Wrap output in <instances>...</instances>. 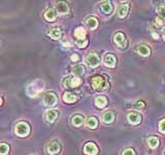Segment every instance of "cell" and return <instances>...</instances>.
<instances>
[{"label": "cell", "mask_w": 165, "mask_h": 155, "mask_svg": "<svg viewBox=\"0 0 165 155\" xmlns=\"http://www.w3.org/2000/svg\"><path fill=\"white\" fill-rule=\"evenodd\" d=\"M42 89H43V83L41 82L39 80H37L27 87V94L29 96H31V97H34V96H37V94Z\"/></svg>", "instance_id": "obj_2"}, {"label": "cell", "mask_w": 165, "mask_h": 155, "mask_svg": "<svg viewBox=\"0 0 165 155\" xmlns=\"http://www.w3.org/2000/svg\"><path fill=\"white\" fill-rule=\"evenodd\" d=\"M84 117L80 114H77V115H73L72 118H71V123H72L73 126L75 127H81L82 124H84Z\"/></svg>", "instance_id": "obj_15"}, {"label": "cell", "mask_w": 165, "mask_h": 155, "mask_svg": "<svg viewBox=\"0 0 165 155\" xmlns=\"http://www.w3.org/2000/svg\"><path fill=\"white\" fill-rule=\"evenodd\" d=\"M157 13H159V16H162L165 13V5L163 4H160L159 6L157 7Z\"/></svg>", "instance_id": "obj_35"}, {"label": "cell", "mask_w": 165, "mask_h": 155, "mask_svg": "<svg viewBox=\"0 0 165 155\" xmlns=\"http://www.w3.org/2000/svg\"><path fill=\"white\" fill-rule=\"evenodd\" d=\"M122 155H135V151L131 148H128V149L124 150Z\"/></svg>", "instance_id": "obj_34"}, {"label": "cell", "mask_w": 165, "mask_h": 155, "mask_svg": "<svg viewBox=\"0 0 165 155\" xmlns=\"http://www.w3.org/2000/svg\"><path fill=\"white\" fill-rule=\"evenodd\" d=\"M79 59H80V57L77 54H73V55L71 56V60H72V61L77 62V61H79Z\"/></svg>", "instance_id": "obj_36"}, {"label": "cell", "mask_w": 165, "mask_h": 155, "mask_svg": "<svg viewBox=\"0 0 165 155\" xmlns=\"http://www.w3.org/2000/svg\"><path fill=\"white\" fill-rule=\"evenodd\" d=\"M71 76H68V77H65L62 81V85H63L64 88L68 89V88H71Z\"/></svg>", "instance_id": "obj_28"}, {"label": "cell", "mask_w": 165, "mask_h": 155, "mask_svg": "<svg viewBox=\"0 0 165 155\" xmlns=\"http://www.w3.org/2000/svg\"><path fill=\"white\" fill-rule=\"evenodd\" d=\"M159 130L162 133H165V119L161 120L159 122Z\"/></svg>", "instance_id": "obj_32"}, {"label": "cell", "mask_w": 165, "mask_h": 155, "mask_svg": "<svg viewBox=\"0 0 165 155\" xmlns=\"http://www.w3.org/2000/svg\"><path fill=\"white\" fill-rule=\"evenodd\" d=\"M87 126L90 127V128H92V129L96 128L98 126V120L96 117H94V116L89 117V118L87 119Z\"/></svg>", "instance_id": "obj_25"}, {"label": "cell", "mask_w": 165, "mask_h": 155, "mask_svg": "<svg viewBox=\"0 0 165 155\" xmlns=\"http://www.w3.org/2000/svg\"><path fill=\"white\" fill-rule=\"evenodd\" d=\"M129 10V4L128 3H125V4H121L119 6V10H118V17L120 19H123L127 16Z\"/></svg>", "instance_id": "obj_17"}, {"label": "cell", "mask_w": 165, "mask_h": 155, "mask_svg": "<svg viewBox=\"0 0 165 155\" xmlns=\"http://www.w3.org/2000/svg\"><path fill=\"white\" fill-rule=\"evenodd\" d=\"M74 36L77 40L86 39V30L82 27H77L74 30Z\"/></svg>", "instance_id": "obj_20"}, {"label": "cell", "mask_w": 165, "mask_h": 155, "mask_svg": "<svg viewBox=\"0 0 165 155\" xmlns=\"http://www.w3.org/2000/svg\"><path fill=\"white\" fill-rule=\"evenodd\" d=\"M99 7H100V10L103 13H105V15L110 13L111 10H113V5H111V3L110 1H104V2H102V3H100Z\"/></svg>", "instance_id": "obj_18"}, {"label": "cell", "mask_w": 165, "mask_h": 155, "mask_svg": "<svg viewBox=\"0 0 165 155\" xmlns=\"http://www.w3.org/2000/svg\"><path fill=\"white\" fill-rule=\"evenodd\" d=\"M42 102L46 107H55L58 102V98H57V95L54 93V92H46L44 93L43 97H42Z\"/></svg>", "instance_id": "obj_3"}, {"label": "cell", "mask_w": 165, "mask_h": 155, "mask_svg": "<svg viewBox=\"0 0 165 155\" xmlns=\"http://www.w3.org/2000/svg\"><path fill=\"white\" fill-rule=\"evenodd\" d=\"M10 153V146L5 143H0V155H7Z\"/></svg>", "instance_id": "obj_27"}, {"label": "cell", "mask_w": 165, "mask_h": 155, "mask_svg": "<svg viewBox=\"0 0 165 155\" xmlns=\"http://www.w3.org/2000/svg\"><path fill=\"white\" fill-rule=\"evenodd\" d=\"M135 51H136L140 56H144V57H147V56H149L151 54L150 48H149L147 44H138L136 47V49H135Z\"/></svg>", "instance_id": "obj_13"}, {"label": "cell", "mask_w": 165, "mask_h": 155, "mask_svg": "<svg viewBox=\"0 0 165 155\" xmlns=\"http://www.w3.org/2000/svg\"><path fill=\"white\" fill-rule=\"evenodd\" d=\"M72 71H73V73H74V75L77 76V78H79V77H82V76L85 75V73H86V69H85L84 65L77 64V65H75V66H73Z\"/></svg>", "instance_id": "obj_24"}, {"label": "cell", "mask_w": 165, "mask_h": 155, "mask_svg": "<svg viewBox=\"0 0 165 155\" xmlns=\"http://www.w3.org/2000/svg\"><path fill=\"white\" fill-rule=\"evenodd\" d=\"M56 10H57V13H60V15H66V13H69L68 3L64 1L57 2V4H56Z\"/></svg>", "instance_id": "obj_12"}, {"label": "cell", "mask_w": 165, "mask_h": 155, "mask_svg": "<svg viewBox=\"0 0 165 155\" xmlns=\"http://www.w3.org/2000/svg\"><path fill=\"white\" fill-rule=\"evenodd\" d=\"M95 105L99 109H103L106 105H108V98L105 96H97L95 98Z\"/></svg>", "instance_id": "obj_21"}, {"label": "cell", "mask_w": 165, "mask_h": 155, "mask_svg": "<svg viewBox=\"0 0 165 155\" xmlns=\"http://www.w3.org/2000/svg\"><path fill=\"white\" fill-rule=\"evenodd\" d=\"M127 119H128V121L131 124L137 125L141 122V115L139 113H137V112H131V113L128 114Z\"/></svg>", "instance_id": "obj_11"}, {"label": "cell", "mask_w": 165, "mask_h": 155, "mask_svg": "<svg viewBox=\"0 0 165 155\" xmlns=\"http://www.w3.org/2000/svg\"><path fill=\"white\" fill-rule=\"evenodd\" d=\"M82 81L80 78L77 77H72L71 78V88H75V87H79L81 85Z\"/></svg>", "instance_id": "obj_29"}, {"label": "cell", "mask_w": 165, "mask_h": 155, "mask_svg": "<svg viewBox=\"0 0 165 155\" xmlns=\"http://www.w3.org/2000/svg\"><path fill=\"white\" fill-rule=\"evenodd\" d=\"M77 96L75 94L71 93V92H66V93L63 94V100L67 103H72L74 102H77Z\"/></svg>", "instance_id": "obj_23"}, {"label": "cell", "mask_w": 165, "mask_h": 155, "mask_svg": "<svg viewBox=\"0 0 165 155\" xmlns=\"http://www.w3.org/2000/svg\"><path fill=\"white\" fill-rule=\"evenodd\" d=\"M148 145L150 146V148H152V149H155L159 145V140L156 136H151L148 140Z\"/></svg>", "instance_id": "obj_26"}, {"label": "cell", "mask_w": 165, "mask_h": 155, "mask_svg": "<svg viewBox=\"0 0 165 155\" xmlns=\"http://www.w3.org/2000/svg\"><path fill=\"white\" fill-rule=\"evenodd\" d=\"M86 24H87V26H88L89 28L92 29V30H94V29H96L97 26H98V20H97V18H95V17H89V18H87Z\"/></svg>", "instance_id": "obj_22"}, {"label": "cell", "mask_w": 165, "mask_h": 155, "mask_svg": "<svg viewBox=\"0 0 165 155\" xmlns=\"http://www.w3.org/2000/svg\"><path fill=\"white\" fill-rule=\"evenodd\" d=\"M91 84H92V87L94 89H96V90H101L102 87H104V85H105V82H104V79L102 77L96 76V77L92 78Z\"/></svg>", "instance_id": "obj_9"}, {"label": "cell", "mask_w": 165, "mask_h": 155, "mask_svg": "<svg viewBox=\"0 0 165 155\" xmlns=\"http://www.w3.org/2000/svg\"><path fill=\"white\" fill-rule=\"evenodd\" d=\"M15 132L20 138H25V136H29V133H30V125L27 122H25V121L18 122L15 127Z\"/></svg>", "instance_id": "obj_1"}, {"label": "cell", "mask_w": 165, "mask_h": 155, "mask_svg": "<svg viewBox=\"0 0 165 155\" xmlns=\"http://www.w3.org/2000/svg\"><path fill=\"white\" fill-rule=\"evenodd\" d=\"M0 44H1V42H0Z\"/></svg>", "instance_id": "obj_41"}, {"label": "cell", "mask_w": 165, "mask_h": 155, "mask_svg": "<svg viewBox=\"0 0 165 155\" xmlns=\"http://www.w3.org/2000/svg\"><path fill=\"white\" fill-rule=\"evenodd\" d=\"M58 115H59V113L57 110H48L44 114V120L48 123H53L58 118Z\"/></svg>", "instance_id": "obj_10"}, {"label": "cell", "mask_w": 165, "mask_h": 155, "mask_svg": "<svg viewBox=\"0 0 165 155\" xmlns=\"http://www.w3.org/2000/svg\"><path fill=\"white\" fill-rule=\"evenodd\" d=\"M86 62H87V64H88L90 67L95 68V67H97L98 65H99V63H100V58H99V56H98V54H96V53H90L88 56H87Z\"/></svg>", "instance_id": "obj_5"}, {"label": "cell", "mask_w": 165, "mask_h": 155, "mask_svg": "<svg viewBox=\"0 0 165 155\" xmlns=\"http://www.w3.org/2000/svg\"><path fill=\"white\" fill-rule=\"evenodd\" d=\"M113 42H116V44L120 47L121 49L127 48V39L126 36L123 32H117L113 36Z\"/></svg>", "instance_id": "obj_6"}, {"label": "cell", "mask_w": 165, "mask_h": 155, "mask_svg": "<svg viewBox=\"0 0 165 155\" xmlns=\"http://www.w3.org/2000/svg\"><path fill=\"white\" fill-rule=\"evenodd\" d=\"M57 13H58L56 10H54V8H50V10H48L44 13V19L49 22H53V21H55L56 18H57Z\"/></svg>", "instance_id": "obj_16"}, {"label": "cell", "mask_w": 165, "mask_h": 155, "mask_svg": "<svg viewBox=\"0 0 165 155\" xmlns=\"http://www.w3.org/2000/svg\"><path fill=\"white\" fill-rule=\"evenodd\" d=\"M115 120V114L111 111H106L103 113L102 115V121H103L105 124H110V123L113 122Z\"/></svg>", "instance_id": "obj_14"}, {"label": "cell", "mask_w": 165, "mask_h": 155, "mask_svg": "<svg viewBox=\"0 0 165 155\" xmlns=\"http://www.w3.org/2000/svg\"><path fill=\"white\" fill-rule=\"evenodd\" d=\"M2 103H3V99H2V98L0 97V105H2Z\"/></svg>", "instance_id": "obj_38"}, {"label": "cell", "mask_w": 165, "mask_h": 155, "mask_svg": "<svg viewBox=\"0 0 165 155\" xmlns=\"http://www.w3.org/2000/svg\"><path fill=\"white\" fill-rule=\"evenodd\" d=\"M163 39H164V42H165V30H164V33H163Z\"/></svg>", "instance_id": "obj_39"}, {"label": "cell", "mask_w": 165, "mask_h": 155, "mask_svg": "<svg viewBox=\"0 0 165 155\" xmlns=\"http://www.w3.org/2000/svg\"><path fill=\"white\" fill-rule=\"evenodd\" d=\"M75 44L79 48H86L88 44V39H82V40H75Z\"/></svg>", "instance_id": "obj_30"}, {"label": "cell", "mask_w": 165, "mask_h": 155, "mask_svg": "<svg viewBox=\"0 0 165 155\" xmlns=\"http://www.w3.org/2000/svg\"><path fill=\"white\" fill-rule=\"evenodd\" d=\"M61 150V145L60 143L56 142V141H52V142L48 143L46 146V151L50 155H56L58 154Z\"/></svg>", "instance_id": "obj_4"}, {"label": "cell", "mask_w": 165, "mask_h": 155, "mask_svg": "<svg viewBox=\"0 0 165 155\" xmlns=\"http://www.w3.org/2000/svg\"><path fill=\"white\" fill-rule=\"evenodd\" d=\"M163 155H165V150H164V153H163Z\"/></svg>", "instance_id": "obj_40"}, {"label": "cell", "mask_w": 165, "mask_h": 155, "mask_svg": "<svg viewBox=\"0 0 165 155\" xmlns=\"http://www.w3.org/2000/svg\"><path fill=\"white\" fill-rule=\"evenodd\" d=\"M164 23H165L164 18L162 17V16H159V17L156 18V24H157V25L162 26V25H164Z\"/></svg>", "instance_id": "obj_31"}, {"label": "cell", "mask_w": 165, "mask_h": 155, "mask_svg": "<svg viewBox=\"0 0 165 155\" xmlns=\"http://www.w3.org/2000/svg\"><path fill=\"white\" fill-rule=\"evenodd\" d=\"M153 36H154V39H159V35H158L157 33H153Z\"/></svg>", "instance_id": "obj_37"}, {"label": "cell", "mask_w": 165, "mask_h": 155, "mask_svg": "<svg viewBox=\"0 0 165 155\" xmlns=\"http://www.w3.org/2000/svg\"><path fill=\"white\" fill-rule=\"evenodd\" d=\"M84 152H85V154H87V155H97L98 147L96 146V144L95 143L89 142V143L85 144Z\"/></svg>", "instance_id": "obj_7"}, {"label": "cell", "mask_w": 165, "mask_h": 155, "mask_svg": "<svg viewBox=\"0 0 165 155\" xmlns=\"http://www.w3.org/2000/svg\"><path fill=\"white\" fill-rule=\"evenodd\" d=\"M103 64L105 65L108 68H113V67L116 66V63H117V60H116V57L113 55V54H105L103 57Z\"/></svg>", "instance_id": "obj_8"}, {"label": "cell", "mask_w": 165, "mask_h": 155, "mask_svg": "<svg viewBox=\"0 0 165 155\" xmlns=\"http://www.w3.org/2000/svg\"><path fill=\"white\" fill-rule=\"evenodd\" d=\"M49 35H50L53 39H61V36H62V31H61V29L58 28V27H54V28H52L50 30Z\"/></svg>", "instance_id": "obj_19"}, {"label": "cell", "mask_w": 165, "mask_h": 155, "mask_svg": "<svg viewBox=\"0 0 165 155\" xmlns=\"http://www.w3.org/2000/svg\"><path fill=\"white\" fill-rule=\"evenodd\" d=\"M144 105H146L144 102H142V100H138V102L134 105V107L136 108V109L141 110V109H144Z\"/></svg>", "instance_id": "obj_33"}]
</instances>
